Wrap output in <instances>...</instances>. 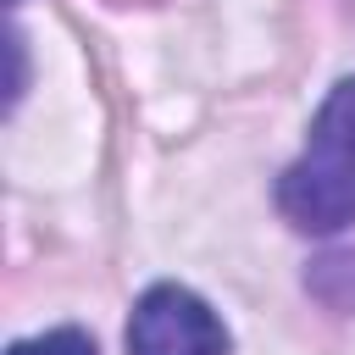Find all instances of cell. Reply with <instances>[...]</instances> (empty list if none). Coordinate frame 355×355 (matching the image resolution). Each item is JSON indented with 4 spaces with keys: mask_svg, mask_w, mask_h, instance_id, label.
Here are the masks:
<instances>
[{
    "mask_svg": "<svg viewBox=\"0 0 355 355\" xmlns=\"http://www.w3.org/2000/svg\"><path fill=\"white\" fill-rule=\"evenodd\" d=\"M277 211L300 233H338L355 222V78L327 89L300 161L277 178Z\"/></svg>",
    "mask_w": 355,
    "mask_h": 355,
    "instance_id": "cell-1",
    "label": "cell"
},
{
    "mask_svg": "<svg viewBox=\"0 0 355 355\" xmlns=\"http://www.w3.org/2000/svg\"><path fill=\"white\" fill-rule=\"evenodd\" d=\"M6 355H94V338L83 327H55V333H39V338L11 344Z\"/></svg>",
    "mask_w": 355,
    "mask_h": 355,
    "instance_id": "cell-3",
    "label": "cell"
},
{
    "mask_svg": "<svg viewBox=\"0 0 355 355\" xmlns=\"http://www.w3.org/2000/svg\"><path fill=\"white\" fill-rule=\"evenodd\" d=\"M128 355H227V327L200 294L178 283H155L133 305Z\"/></svg>",
    "mask_w": 355,
    "mask_h": 355,
    "instance_id": "cell-2",
    "label": "cell"
}]
</instances>
